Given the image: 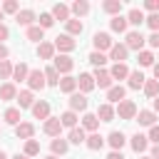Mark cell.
<instances>
[{
    "instance_id": "1",
    "label": "cell",
    "mask_w": 159,
    "mask_h": 159,
    "mask_svg": "<svg viewBox=\"0 0 159 159\" xmlns=\"http://www.w3.org/2000/svg\"><path fill=\"white\" fill-rule=\"evenodd\" d=\"M114 114H117L119 119H134V117H137V104H134L132 99H122V102L117 104Z\"/></svg>"
},
{
    "instance_id": "2",
    "label": "cell",
    "mask_w": 159,
    "mask_h": 159,
    "mask_svg": "<svg viewBox=\"0 0 159 159\" xmlns=\"http://www.w3.org/2000/svg\"><path fill=\"white\" fill-rule=\"evenodd\" d=\"M27 84H30V92H32V89H45V87H47V82H45V72H40V70H30V75H27Z\"/></svg>"
},
{
    "instance_id": "3",
    "label": "cell",
    "mask_w": 159,
    "mask_h": 159,
    "mask_svg": "<svg viewBox=\"0 0 159 159\" xmlns=\"http://www.w3.org/2000/svg\"><path fill=\"white\" fill-rule=\"evenodd\" d=\"M92 42H94V47H97V52H104V50H112V37L107 35V32H97L94 37H92Z\"/></svg>"
},
{
    "instance_id": "4",
    "label": "cell",
    "mask_w": 159,
    "mask_h": 159,
    "mask_svg": "<svg viewBox=\"0 0 159 159\" xmlns=\"http://www.w3.org/2000/svg\"><path fill=\"white\" fill-rule=\"evenodd\" d=\"M87 104H89V102H87L84 94H80V92H72V94H70V109H72V112H84Z\"/></svg>"
},
{
    "instance_id": "5",
    "label": "cell",
    "mask_w": 159,
    "mask_h": 159,
    "mask_svg": "<svg viewBox=\"0 0 159 159\" xmlns=\"http://www.w3.org/2000/svg\"><path fill=\"white\" fill-rule=\"evenodd\" d=\"M60 129H62L60 117H47V119H45V127H42L45 134H50V137H60Z\"/></svg>"
},
{
    "instance_id": "6",
    "label": "cell",
    "mask_w": 159,
    "mask_h": 159,
    "mask_svg": "<svg viewBox=\"0 0 159 159\" xmlns=\"http://www.w3.org/2000/svg\"><path fill=\"white\" fill-rule=\"evenodd\" d=\"M144 42H147V40H144V37H142V32H137V30L127 35V50H137V52H142Z\"/></svg>"
},
{
    "instance_id": "7",
    "label": "cell",
    "mask_w": 159,
    "mask_h": 159,
    "mask_svg": "<svg viewBox=\"0 0 159 159\" xmlns=\"http://www.w3.org/2000/svg\"><path fill=\"white\" fill-rule=\"evenodd\" d=\"M52 45H55V50H62V52H72V50L77 47V42H75L70 35H60Z\"/></svg>"
},
{
    "instance_id": "8",
    "label": "cell",
    "mask_w": 159,
    "mask_h": 159,
    "mask_svg": "<svg viewBox=\"0 0 159 159\" xmlns=\"http://www.w3.org/2000/svg\"><path fill=\"white\" fill-rule=\"evenodd\" d=\"M52 67L57 70V75H60V72H65V75H67V72L75 67V62H72V57H67V55H60V57H55V65H52Z\"/></svg>"
},
{
    "instance_id": "9",
    "label": "cell",
    "mask_w": 159,
    "mask_h": 159,
    "mask_svg": "<svg viewBox=\"0 0 159 159\" xmlns=\"http://www.w3.org/2000/svg\"><path fill=\"white\" fill-rule=\"evenodd\" d=\"M92 77H94V87H102V89H109L112 87V77H109L107 70H97Z\"/></svg>"
},
{
    "instance_id": "10",
    "label": "cell",
    "mask_w": 159,
    "mask_h": 159,
    "mask_svg": "<svg viewBox=\"0 0 159 159\" xmlns=\"http://www.w3.org/2000/svg\"><path fill=\"white\" fill-rule=\"evenodd\" d=\"M97 119H99V122H112V119H114V107H112L109 102L99 104V109H97Z\"/></svg>"
},
{
    "instance_id": "11",
    "label": "cell",
    "mask_w": 159,
    "mask_h": 159,
    "mask_svg": "<svg viewBox=\"0 0 159 159\" xmlns=\"http://www.w3.org/2000/svg\"><path fill=\"white\" fill-rule=\"evenodd\" d=\"M109 77H112V80H124V77H129L127 65H124V62H114L112 70H109Z\"/></svg>"
},
{
    "instance_id": "12",
    "label": "cell",
    "mask_w": 159,
    "mask_h": 159,
    "mask_svg": "<svg viewBox=\"0 0 159 159\" xmlns=\"http://www.w3.org/2000/svg\"><path fill=\"white\" fill-rule=\"evenodd\" d=\"M77 87H80L82 92H92V89H94V77L87 75V72H82V75L77 77Z\"/></svg>"
},
{
    "instance_id": "13",
    "label": "cell",
    "mask_w": 159,
    "mask_h": 159,
    "mask_svg": "<svg viewBox=\"0 0 159 159\" xmlns=\"http://www.w3.org/2000/svg\"><path fill=\"white\" fill-rule=\"evenodd\" d=\"M15 134H17L20 139H32V134H35V127H32L30 122H20V124L15 127Z\"/></svg>"
},
{
    "instance_id": "14",
    "label": "cell",
    "mask_w": 159,
    "mask_h": 159,
    "mask_svg": "<svg viewBox=\"0 0 159 159\" xmlns=\"http://www.w3.org/2000/svg\"><path fill=\"white\" fill-rule=\"evenodd\" d=\"M127 45H112V50H109V57L114 60V62H124L127 60Z\"/></svg>"
},
{
    "instance_id": "15",
    "label": "cell",
    "mask_w": 159,
    "mask_h": 159,
    "mask_svg": "<svg viewBox=\"0 0 159 159\" xmlns=\"http://www.w3.org/2000/svg\"><path fill=\"white\" fill-rule=\"evenodd\" d=\"M32 114H35V119H47L50 117V104L47 102H35L32 104Z\"/></svg>"
},
{
    "instance_id": "16",
    "label": "cell",
    "mask_w": 159,
    "mask_h": 159,
    "mask_svg": "<svg viewBox=\"0 0 159 159\" xmlns=\"http://www.w3.org/2000/svg\"><path fill=\"white\" fill-rule=\"evenodd\" d=\"M154 119H157V114L152 109H139V114H137V122L144 127H154Z\"/></svg>"
},
{
    "instance_id": "17",
    "label": "cell",
    "mask_w": 159,
    "mask_h": 159,
    "mask_svg": "<svg viewBox=\"0 0 159 159\" xmlns=\"http://www.w3.org/2000/svg\"><path fill=\"white\" fill-rule=\"evenodd\" d=\"M84 144H87V149H92V152H97V149H102L104 147V137H99L97 132H92L87 139H84Z\"/></svg>"
},
{
    "instance_id": "18",
    "label": "cell",
    "mask_w": 159,
    "mask_h": 159,
    "mask_svg": "<svg viewBox=\"0 0 159 159\" xmlns=\"http://www.w3.org/2000/svg\"><path fill=\"white\" fill-rule=\"evenodd\" d=\"M15 20H17V25H25V27H32V20H35V12H32V10H20V12L15 15Z\"/></svg>"
},
{
    "instance_id": "19",
    "label": "cell",
    "mask_w": 159,
    "mask_h": 159,
    "mask_svg": "<svg viewBox=\"0 0 159 159\" xmlns=\"http://www.w3.org/2000/svg\"><path fill=\"white\" fill-rule=\"evenodd\" d=\"M52 55H55V45H52V42H40V45H37V57L52 60Z\"/></svg>"
},
{
    "instance_id": "20",
    "label": "cell",
    "mask_w": 159,
    "mask_h": 159,
    "mask_svg": "<svg viewBox=\"0 0 159 159\" xmlns=\"http://www.w3.org/2000/svg\"><path fill=\"white\" fill-rule=\"evenodd\" d=\"M57 87H60L62 92L72 94V92L77 89V77H70V75H67V77H62V80H60V84H57Z\"/></svg>"
},
{
    "instance_id": "21",
    "label": "cell",
    "mask_w": 159,
    "mask_h": 159,
    "mask_svg": "<svg viewBox=\"0 0 159 159\" xmlns=\"http://www.w3.org/2000/svg\"><path fill=\"white\" fill-rule=\"evenodd\" d=\"M107 99L119 104V102L124 99V87H122V84H114V87H109V89H107Z\"/></svg>"
},
{
    "instance_id": "22",
    "label": "cell",
    "mask_w": 159,
    "mask_h": 159,
    "mask_svg": "<svg viewBox=\"0 0 159 159\" xmlns=\"http://www.w3.org/2000/svg\"><path fill=\"white\" fill-rule=\"evenodd\" d=\"M107 142H109V147H112L114 152H119V149L124 147V142H127V139H124V134H122V132H112V134L107 137Z\"/></svg>"
},
{
    "instance_id": "23",
    "label": "cell",
    "mask_w": 159,
    "mask_h": 159,
    "mask_svg": "<svg viewBox=\"0 0 159 159\" xmlns=\"http://www.w3.org/2000/svg\"><path fill=\"white\" fill-rule=\"evenodd\" d=\"M102 10L117 17V15L122 12V2H119V0H104V2H102Z\"/></svg>"
},
{
    "instance_id": "24",
    "label": "cell",
    "mask_w": 159,
    "mask_h": 159,
    "mask_svg": "<svg viewBox=\"0 0 159 159\" xmlns=\"http://www.w3.org/2000/svg\"><path fill=\"white\" fill-rule=\"evenodd\" d=\"M144 20H147V17H144V12H142V10H137V7H132V10H129V15H127V25H137V27H139Z\"/></svg>"
},
{
    "instance_id": "25",
    "label": "cell",
    "mask_w": 159,
    "mask_h": 159,
    "mask_svg": "<svg viewBox=\"0 0 159 159\" xmlns=\"http://www.w3.org/2000/svg\"><path fill=\"white\" fill-rule=\"evenodd\" d=\"M27 75H30V70H27V65H25V62H20V65H15V67H12V80H15V82L27 80Z\"/></svg>"
},
{
    "instance_id": "26",
    "label": "cell",
    "mask_w": 159,
    "mask_h": 159,
    "mask_svg": "<svg viewBox=\"0 0 159 159\" xmlns=\"http://www.w3.org/2000/svg\"><path fill=\"white\" fill-rule=\"evenodd\" d=\"M144 82H147V77L137 70V72H129V89H139V87H144Z\"/></svg>"
},
{
    "instance_id": "27",
    "label": "cell",
    "mask_w": 159,
    "mask_h": 159,
    "mask_svg": "<svg viewBox=\"0 0 159 159\" xmlns=\"http://www.w3.org/2000/svg\"><path fill=\"white\" fill-rule=\"evenodd\" d=\"M52 17H57V20H70V7L67 5H62V2H57L55 7H52Z\"/></svg>"
},
{
    "instance_id": "28",
    "label": "cell",
    "mask_w": 159,
    "mask_h": 159,
    "mask_svg": "<svg viewBox=\"0 0 159 159\" xmlns=\"http://www.w3.org/2000/svg\"><path fill=\"white\" fill-rule=\"evenodd\" d=\"M17 97V89H15V84H2L0 87V99H5V102H10V99H15Z\"/></svg>"
},
{
    "instance_id": "29",
    "label": "cell",
    "mask_w": 159,
    "mask_h": 159,
    "mask_svg": "<svg viewBox=\"0 0 159 159\" xmlns=\"http://www.w3.org/2000/svg\"><path fill=\"white\" fill-rule=\"evenodd\" d=\"M144 94L152 97V99L159 97V82H157V80H147V82H144Z\"/></svg>"
},
{
    "instance_id": "30",
    "label": "cell",
    "mask_w": 159,
    "mask_h": 159,
    "mask_svg": "<svg viewBox=\"0 0 159 159\" xmlns=\"http://www.w3.org/2000/svg\"><path fill=\"white\" fill-rule=\"evenodd\" d=\"M60 122H62V127H70V129H75L77 127V112H65L62 117H60Z\"/></svg>"
},
{
    "instance_id": "31",
    "label": "cell",
    "mask_w": 159,
    "mask_h": 159,
    "mask_svg": "<svg viewBox=\"0 0 159 159\" xmlns=\"http://www.w3.org/2000/svg\"><path fill=\"white\" fill-rule=\"evenodd\" d=\"M132 149H134L137 154H139V152H144V149H147V137L137 132V134L132 137Z\"/></svg>"
},
{
    "instance_id": "32",
    "label": "cell",
    "mask_w": 159,
    "mask_h": 159,
    "mask_svg": "<svg viewBox=\"0 0 159 159\" xmlns=\"http://www.w3.org/2000/svg\"><path fill=\"white\" fill-rule=\"evenodd\" d=\"M42 35H45V30H42L40 25L27 27V40H32V42H42Z\"/></svg>"
},
{
    "instance_id": "33",
    "label": "cell",
    "mask_w": 159,
    "mask_h": 159,
    "mask_svg": "<svg viewBox=\"0 0 159 159\" xmlns=\"http://www.w3.org/2000/svg\"><path fill=\"white\" fill-rule=\"evenodd\" d=\"M2 117H5V122H7V124H15V127L20 124V109H15V107L5 109V114H2Z\"/></svg>"
},
{
    "instance_id": "34",
    "label": "cell",
    "mask_w": 159,
    "mask_h": 159,
    "mask_svg": "<svg viewBox=\"0 0 159 159\" xmlns=\"http://www.w3.org/2000/svg\"><path fill=\"white\" fill-rule=\"evenodd\" d=\"M82 124H84V129H89V132H97V127H99V119H97V114H84V117H82Z\"/></svg>"
},
{
    "instance_id": "35",
    "label": "cell",
    "mask_w": 159,
    "mask_h": 159,
    "mask_svg": "<svg viewBox=\"0 0 159 159\" xmlns=\"http://www.w3.org/2000/svg\"><path fill=\"white\" fill-rule=\"evenodd\" d=\"M84 30V25H82V20H67V35L72 37V35H80Z\"/></svg>"
},
{
    "instance_id": "36",
    "label": "cell",
    "mask_w": 159,
    "mask_h": 159,
    "mask_svg": "<svg viewBox=\"0 0 159 159\" xmlns=\"http://www.w3.org/2000/svg\"><path fill=\"white\" fill-rule=\"evenodd\" d=\"M15 99L20 102V107H22V109H25V107H32V92H30V89H22Z\"/></svg>"
},
{
    "instance_id": "37",
    "label": "cell",
    "mask_w": 159,
    "mask_h": 159,
    "mask_svg": "<svg viewBox=\"0 0 159 159\" xmlns=\"http://www.w3.org/2000/svg\"><path fill=\"white\" fill-rule=\"evenodd\" d=\"M12 67H15V65H12L10 60H2V62H0V80H10V77H12Z\"/></svg>"
},
{
    "instance_id": "38",
    "label": "cell",
    "mask_w": 159,
    "mask_h": 159,
    "mask_svg": "<svg viewBox=\"0 0 159 159\" xmlns=\"http://www.w3.org/2000/svg\"><path fill=\"white\" fill-rule=\"evenodd\" d=\"M89 62H92L97 70H102V65H107V57H104V52H97V50H94V52L89 55Z\"/></svg>"
},
{
    "instance_id": "39",
    "label": "cell",
    "mask_w": 159,
    "mask_h": 159,
    "mask_svg": "<svg viewBox=\"0 0 159 159\" xmlns=\"http://www.w3.org/2000/svg\"><path fill=\"white\" fill-rule=\"evenodd\" d=\"M45 82H47V84H52V87H55V84H60V75H57V70H55V67H47V70H45Z\"/></svg>"
},
{
    "instance_id": "40",
    "label": "cell",
    "mask_w": 159,
    "mask_h": 159,
    "mask_svg": "<svg viewBox=\"0 0 159 159\" xmlns=\"http://www.w3.org/2000/svg\"><path fill=\"white\" fill-rule=\"evenodd\" d=\"M84 139H87V137H84V129H77V127L70 129V142H72V144H84Z\"/></svg>"
},
{
    "instance_id": "41",
    "label": "cell",
    "mask_w": 159,
    "mask_h": 159,
    "mask_svg": "<svg viewBox=\"0 0 159 159\" xmlns=\"http://www.w3.org/2000/svg\"><path fill=\"white\" fill-rule=\"evenodd\" d=\"M72 12L80 17V15H87L89 12V2H84V0H77L75 5H72Z\"/></svg>"
},
{
    "instance_id": "42",
    "label": "cell",
    "mask_w": 159,
    "mask_h": 159,
    "mask_svg": "<svg viewBox=\"0 0 159 159\" xmlns=\"http://www.w3.org/2000/svg\"><path fill=\"white\" fill-rule=\"evenodd\" d=\"M112 30H114V32H124V30H127V17H122V15L112 17Z\"/></svg>"
},
{
    "instance_id": "43",
    "label": "cell",
    "mask_w": 159,
    "mask_h": 159,
    "mask_svg": "<svg viewBox=\"0 0 159 159\" xmlns=\"http://www.w3.org/2000/svg\"><path fill=\"white\" fill-rule=\"evenodd\" d=\"M67 147H70V144H67L65 139H60V137H57V139L52 142V154H55V157H57V154H65V152H67Z\"/></svg>"
},
{
    "instance_id": "44",
    "label": "cell",
    "mask_w": 159,
    "mask_h": 159,
    "mask_svg": "<svg viewBox=\"0 0 159 159\" xmlns=\"http://www.w3.org/2000/svg\"><path fill=\"white\" fill-rule=\"evenodd\" d=\"M35 154H40V144L35 139H27L25 142V157H35Z\"/></svg>"
},
{
    "instance_id": "45",
    "label": "cell",
    "mask_w": 159,
    "mask_h": 159,
    "mask_svg": "<svg viewBox=\"0 0 159 159\" xmlns=\"http://www.w3.org/2000/svg\"><path fill=\"white\" fill-rule=\"evenodd\" d=\"M139 65H142V67L154 65V55H152V52H147V50H142V52H139Z\"/></svg>"
},
{
    "instance_id": "46",
    "label": "cell",
    "mask_w": 159,
    "mask_h": 159,
    "mask_svg": "<svg viewBox=\"0 0 159 159\" xmlns=\"http://www.w3.org/2000/svg\"><path fill=\"white\" fill-rule=\"evenodd\" d=\"M52 22H55V17H52L50 12H42V15H40V27H42V30L52 27Z\"/></svg>"
},
{
    "instance_id": "47",
    "label": "cell",
    "mask_w": 159,
    "mask_h": 159,
    "mask_svg": "<svg viewBox=\"0 0 159 159\" xmlns=\"http://www.w3.org/2000/svg\"><path fill=\"white\" fill-rule=\"evenodd\" d=\"M144 22H147V25H149V27H152L154 32H159V12H154V15H149V17L144 20Z\"/></svg>"
},
{
    "instance_id": "48",
    "label": "cell",
    "mask_w": 159,
    "mask_h": 159,
    "mask_svg": "<svg viewBox=\"0 0 159 159\" xmlns=\"http://www.w3.org/2000/svg\"><path fill=\"white\" fill-rule=\"evenodd\" d=\"M2 12H20V5L15 0H7V2H2Z\"/></svg>"
},
{
    "instance_id": "49",
    "label": "cell",
    "mask_w": 159,
    "mask_h": 159,
    "mask_svg": "<svg viewBox=\"0 0 159 159\" xmlns=\"http://www.w3.org/2000/svg\"><path fill=\"white\" fill-rule=\"evenodd\" d=\"M147 139H152L154 144H159V124H154V127H149V137Z\"/></svg>"
},
{
    "instance_id": "50",
    "label": "cell",
    "mask_w": 159,
    "mask_h": 159,
    "mask_svg": "<svg viewBox=\"0 0 159 159\" xmlns=\"http://www.w3.org/2000/svg\"><path fill=\"white\" fill-rule=\"evenodd\" d=\"M144 7H147V10H152V15H154V12H159V2H157V0H147V2H144Z\"/></svg>"
},
{
    "instance_id": "51",
    "label": "cell",
    "mask_w": 159,
    "mask_h": 159,
    "mask_svg": "<svg viewBox=\"0 0 159 159\" xmlns=\"http://www.w3.org/2000/svg\"><path fill=\"white\" fill-rule=\"evenodd\" d=\"M147 42H149L152 47H159V32H152V35L147 37Z\"/></svg>"
},
{
    "instance_id": "52",
    "label": "cell",
    "mask_w": 159,
    "mask_h": 159,
    "mask_svg": "<svg viewBox=\"0 0 159 159\" xmlns=\"http://www.w3.org/2000/svg\"><path fill=\"white\" fill-rule=\"evenodd\" d=\"M7 35H10V30H7V27L0 22V45H2V40H7Z\"/></svg>"
},
{
    "instance_id": "53",
    "label": "cell",
    "mask_w": 159,
    "mask_h": 159,
    "mask_svg": "<svg viewBox=\"0 0 159 159\" xmlns=\"http://www.w3.org/2000/svg\"><path fill=\"white\" fill-rule=\"evenodd\" d=\"M107 159H124V154H122V152H112Z\"/></svg>"
},
{
    "instance_id": "54",
    "label": "cell",
    "mask_w": 159,
    "mask_h": 159,
    "mask_svg": "<svg viewBox=\"0 0 159 159\" xmlns=\"http://www.w3.org/2000/svg\"><path fill=\"white\" fill-rule=\"evenodd\" d=\"M5 57H7V47H5V45H0V62H2Z\"/></svg>"
},
{
    "instance_id": "55",
    "label": "cell",
    "mask_w": 159,
    "mask_h": 159,
    "mask_svg": "<svg viewBox=\"0 0 159 159\" xmlns=\"http://www.w3.org/2000/svg\"><path fill=\"white\" fill-rule=\"evenodd\" d=\"M152 159H159V144H154V149H152Z\"/></svg>"
},
{
    "instance_id": "56",
    "label": "cell",
    "mask_w": 159,
    "mask_h": 159,
    "mask_svg": "<svg viewBox=\"0 0 159 159\" xmlns=\"http://www.w3.org/2000/svg\"><path fill=\"white\" fill-rule=\"evenodd\" d=\"M152 102H154V114H157V112H159V97H154Z\"/></svg>"
},
{
    "instance_id": "57",
    "label": "cell",
    "mask_w": 159,
    "mask_h": 159,
    "mask_svg": "<svg viewBox=\"0 0 159 159\" xmlns=\"http://www.w3.org/2000/svg\"><path fill=\"white\" fill-rule=\"evenodd\" d=\"M154 80L159 82V65H154Z\"/></svg>"
},
{
    "instance_id": "58",
    "label": "cell",
    "mask_w": 159,
    "mask_h": 159,
    "mask_svg": "<svg viewBox=\"0 0 159 159\" xmlns=\"http://www.w3.org/2000/svg\"><path fill=\"white\" fill-rule=\"evenodd\" d=\"M12 159H30V157H25V154H15Z\"/></svg>"
},
{
    "instance_id": "59",
    "label": "cell",
    "mask_w": 159,
    "mask_h": 159,
    "mask_svg": "<svg viewBox=\"0 0 159 159\" xmlns=\"http://www.w3.org/2000/svg\"><path fill=\"white\" fill-rule=\"evenodd\" d=\"M0 159H7V154H5V152H2V149H0Z\"/></svg>"
},
{
    "instance_id": "60",
    "label": "cell",
    "mask_w": 159,
    "mask_h": 159,
    "mask_svg": "<svg viewBox=\"0 0 159 159\" xmlns=\"http://www.w3.org/2000/svg\"><path fill=\"white\" fill-rule=\"evenodd\" d=\"M45 159H57V157H55V154H50V157H45Z\"/></svg>"
},
{
    "instance_id": "61",
    "label": "cell",
    "mask_w": 159,
    "mask_h": 159,
    "mask_svg": "<svg viewBox=\"0 0 159 159\" xmlns=\"http://www.w3.org/2000/svg\"><path fill=\"white\" fill-rule=\"evenodd\" d=\"M0 20H2V7H0Z\"/></svg>"
},
{
    "instance_id": "62",
    "label": "cell",
    "mask_w": 159,
    "mask_h": 159,
    "mask_svg": "<svg viewBox=\"0 0 159 159\" xmlns=\"http://www.w3.org/2000/svg\"><path fill=\"white\" fill-rule=\"evenodd\" d=\"M144 159H152V157H144Z\"/></svg>"
}]
</instances>
